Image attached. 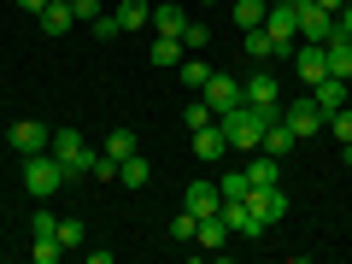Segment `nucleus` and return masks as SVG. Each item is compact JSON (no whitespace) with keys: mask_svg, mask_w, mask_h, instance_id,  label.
<instances>
[{"mask_svg":"<svg viewBox=\"0 0 352 264\" xmlns=\"http://www.w3.org/2000/svg\"><path fill=\"white\" fill-rule=\"evenodd\" d=\"M65 182H71V176L59 170V159H53V153H30V159H24V188L36 194V200H53Z\"/></svg>","mask_w":352,"mask_h":264,"instance_id":"1","label":"nucleus"},{"mask_svg":"<svg viewBox=\"0 0 352 264\" xmlns=\"http://www.w3.org/2000/svg\"><path fill=\"white\" fill-rule=\"evenodd\" d=\"M53 159H59V170L65 176H71V182H76V176H88V170H94V153H88V141L82 135H76V129H53Z\"/></svg>","mask_w":352,"mask_h":264,"instance_id":"2","label":"nucleus"},{"mask_svg":"<svg viewBox=\"0 0 352 264\" xmlns=\"http://www.w3.org/2000/svg\"><path fill=\"white\" fill-rule=\"evenodd\" d=\"M241 94H247V106H258L264 118H282V88L270 71H252L247 82H241Z\"/></svg>","mask_w":352,"mask_h":264,"instance_id":"3","label":"nucleus"},{"mask_svg":"<svg viewBox=\"0 0 352 264\" xmlns=\"http://www.w3.org/2000/svg\"><path fill=\"white\" fill-rule=\"evenodd\" d=\"M200 100L212 106L217 118H223V112H235V106H247V94H241V82H235V76L212 71V76H206V88H200Z\"/></svg>","mask_w":352,"mask_h":264,"instance_id":"4","label":"nucleus"},{"mask_svg":"<svg viewBox=\"0 0 352 264\" xmlns=\"http://www.w3.org/2000/svg\"><path fill=\"white\" fill-rule=\"evenodd\" d=\"M6 141H12V153H24V159H30V153H47L53 147V129L36 124V118H18V124L6 129Z\"/></svg>","mask_w":352,"mask_h":264,"instance_id":"5","label":"nucleus"},{"mask_svg":"<svg viewBox=\"0 0 352 264\" xmlns=\"http://www.w3.org/2000/svg\"><path fill=\"white\" fill-rule=\"evenodd\" d=\"M247 206L258 212V223H264V229H276L282 217H288V194H282V182H276V188H252V194H247Z\"/></svg>","mask_w":352,"mask_h":264,"instance_id":"6","label":"nucleus"},{"mask_svg":"<svg viewBox=\"0 0 352 264\" xmlns=\"http://www.w3.org/2000/svg\"><path fill=\"white\" fill-rule=\"evenodd\" d=\"M282 124H288L294 129V135H317V129H323L329 124V112H323V106H317V100H300V106H282Z\"/></svg>","mask_w":352,"mask_h":264,"instance_id":"7","label":"nucleus"},{"mask_svg":"<svg viewBox=\"0 0 352 264\" xmlns=\"http://www.w3.org/2000/svg\"><path fill=\"white\" fill-rule=\"evenodd\" d=\"M223 223H229V235H247V241H264V235H270L247 200H223Z\"/></svg>","mask_w":352,"mask_h":264,"instance_id":"8","label":"nucleus"},{"mask_svg":"<svg viewBox=\"0 0 352 264\" xmlns=\"http://www.w3.org/2000/svg\"><path fill=\"white\" fill-rule=\"evenodd\" d=\"M182 212H194V217L223 212V194H217V182H188V188H182Z\"/></svg>","mask_w":352,"mask_h":264,"instance_id":"9","label":"nucleus"},{"mask_svg":"<svg viewBox=\"0 0 352 264\" xmlns=\"http://www.w3.org/2000/svg\"><path fill=\"white\" fill-rule=\"evenodd\" d=\"M294 71H300L305 82H323V76H329V53H323V41H300V47H294Z\"/></svg>","mask_w":352,"mask_h":264,"instance_id":"10","label":"nucleus"},{"mask_svg":"<svg viewBox=\"0 0 352 264\" xmlns=\"http://www.w3.org/2000/svg\"><path fill=\"white\" fill-rule=\"evenodd\" d=\"M223 153H229V135H223V124H217V118H212V124H206V129H194V159L217 164V159H223Z\"/></svg>","mask_w":352,"mask_h":264,"instance_id":"11","label":"nucleus"},{"mask_svg":"<svg viewBox=\"0 0 352 264\" xmlns=\"http://www.w3.org/2000/svg\"><path fill=\"white\" fill-rule=\"evenodd\" d=\"M147 30H153V36H176V41H182V30H188V12H182L176 0H164V6H153Z\"/></svg>","mask_w":352,"mask_h":264,"instance_id":"12","label":"nucleus"},{"mask_svg":"<svg viewBox=\"0 0 352 264\" xmlns=\"http://www.w3.org/2000/svg\"><path fill=\"white\" fill-rule=\"evenodd\" d=\"M311 100L323 106V112H340V106L352 100V82L346 76H323V82H311Z\"/></svg>","mask_w":352,"mask_h":264,"instance_id":"13","label":"nucleus"},{"mask_svg":"<svg viewBox=\"0 0 352 264\" xmlns=\"http://www.w3.org/2000/svg\"><path fill=\"white\" fill-rule=\"evenodd\" d=\"M247 182H252V188H276V182H282V159H270V153H252V159H247Z\"/></svg>","mask_w":352,"mask_h":264,"instance_id":"14","label":"nucleus"},{"mask_svg":"<svg viewBox=\"0 0 352 264\" xmlns=\"http://www.w3.org/2000/svg\"><path fill=\"white\" fill-rule=\"evenodd\" d=\"M329 36H335V12L305 6V12H300V41H329Z\"/></svg>","mask_w":352,"mask_h":264,"instance_id":"15","label":"nucleus"},{"mask_svg":"<svg viewBox=\"0 0 352 264\" xmlns=\"http://www.w3.org/2000/svg\"><path fill=\"white\" fill-rule=\"evenodd\" d=\"M258 147L270 153V159H288V153L300 147V135H294V129H288V124L276 118V124H264V141H258Z\"/></svg>","mask_w":352,"mask_h":264,"instance_id":"16","label":"nucleus"},{"mask_svg":"<svg viewBox=\"0 0 352 264\" xmlns=\"http://www.w3.org/2000/svg\"><path fill=\"white\" fill-rule=\"evenodd\" d=\"M71 24H76V12H71V6H59V0H47V6L36 12V30H41V36H65Z\"/></svg>","mask_w":352,"mask_h":264,"instance_id":"17","label":"nucleus"},{"mask_svg":"<svg viewBox=\"0 0 352 264\" xmlns=\"http://www.w3.org/2000/svg\"><path fill=\"white\" fill-rule=\"evenodd\" d=\"M264 12H270V0H229V18H235L241 36H247V30H258Z\"/></svg>","mask_w":352,"mask_h":264,"instance_id":"18","label":"nucleus"},{"mask_svg":"<svg viewBox=\"0 0 352 264\" xmlns=\"http://www.w3.org/2000/svg\"><path fill=\"white\" fill-rule=\"evenodd\" d=\"M112 18H118V30H129V36H135V30H147L153 6H147V0H118V6H112Z\"/></svg>","mask_w":352,"mask_h":264,"instance_id":"19","label":"nucleus"},{"mask_svg":"<svg viewBox=\"0 0 352 264\" xmlns=\"http://www.w3.org/2000/svg\"><path fill=\"white\" fill-rule=\"evenodd\" d=\"M323 53H329V76H346V82H352V41L346 36H329Z\"/></svg>","mask_w":352,"mask_h":264,"instance_id":"20","label":"nucleus"},{"mask_svg":"<svg viewBox=\"0 0 352 264\" xmlns=\"http://www.w3.org/2000/svg\"><path fill=\"white\" fill-rule=\"evenodd\" d=\"M118 182H124L129 194H135V188H147V182H153V164L141 159V153H129V159L118 164Z\"/></svg>","mask_w":352,"mask_h":264,"instance_id":"21","label":"nucleus"},{"mask_svg":"<svg viewBox=\"0 0 352 264\" xmlns=\"http://www.w3.org/2000/svg\"><path fill=\"white\" fill-rule=\"evenodd\" d=\"M223 235H229L223 212H212V217H200V235H194V247H223Z\"/></svg>","mask_w":352,"mask_h":264,"instance_id":"22","label":"nucleus"},{"mask_svg":"<svg viewBox=\"0 0 352 264\" xmlns=\"http://www.w3.org/2000/svg\"><path fill=\"white\" fill-rule=\"evenodd\" d=\"M147 59H153V65H182V41H176V36H153Z\"/></svg>","mask_w":352,"mask_h":264,"instance_id":"23","label":"nucleus"},{"mask_svg":"<svg viewBox=\"0 0 352 264\" xmlns=\"http://www.w3.org/2000/svg\"><path fill=\"white\" fill-rule=\"evenodd\" d=\"M176 76H182V82H188L194 94H200V88H206V76H212V65H206V59H182V65H176Z\"/></svg>","mask_w":352,"mask_h":264,"instance_id":"24","label":"nucleus"},{"mask_svg":"<svg viewBox=\"0 0 352 264\" xmlns=\"http://www.w3.org/2000/svg\"><path fill=\"white\" fill-rule=\"evenodd\" d=\"M323 129H329V135L340 141V147H352V106H340V112H329V124H323Z\"/></svg>","mask_w":352,"mask_h":264,"instance_id":"25","label":"nucleus"},{"mask_svg":"<svg viewBox=\"0 0 352 264\" xmlns=\"http://www.w3.org/2000/svg\"><path fill=\"white\" fill-rule=\"evenodd\" d=\"M217 194H223V200H247V194H252V182H247V170H229L223 182H217Z\"/></svg>","mask_w":352,"mask_h":264,"instance_id":"26","label":"nucleus"},{"mask_svg":"<svg viewBox=\"0 0 352 264\" xmlns=\"http://www.w3.org/2000/svg\"><path fill=\"white\" fill-rule=\"evenodd\" d=\"M247 59H276V47H270V30H247Z\"/></svg>","mask_w":352,"mask_h":264,"instance_id":"27","label":"nucleus"},{"mask_svg":"<svg viewBox=\"0 0 352 264\" xmlns=\"http://www.w3.org/2000/svg\"><path fill=\"white\" fill-rule=\"evenodd\" d=\"M194 235H200V217H194V212H176V217H170V241H182V247H188Z\"/></svg>","mask_w":352,"mask_h":264,"instance_id":"28","label":"nucleus"},{"mask_svg":"<svg viewBox=\"0 0 352 264\" xmlns=\"http://www.w3.org/2000/svg\"><path fill=\"white\" fill-rule=\"evenodd\" d=\"M106 153H112V159L124 164L129 153H141V147H135V135H129V129H112V135H106Z\"/></svg>","mask_w":352,"mask_h":264,"instance_id":"29","label":"nucleus"},{"mask_svg":"<svg viewBox=\"0 0 352 264\" xmlns=\"http://www.w3.org/2000/svg\"><path fill=\"white\" fill-rule=\"evenodd\" d=\"M212 106H206V100H188V106H182V124H188V135H194V129H206V124H212Z\"/></svg>","mask_w":352,"mask_h":264,"instance_id":"30","label":"nucleus"},{"mask_svg":"<svg viewBox=\"0 0 352 264\" xmlns=\"http://www.w3.org/2000/svg\"><path fill=\"white\" fill-rule=\"evenodd\" d=\"M30 252H36V264H59V258H65L59 235H36V247H30Z\"/></svg>","mask_w":352,"mask_h":264,"instance_id":"31","label":"nucleus"},{"mask_svg":"<svg viewBox=\"0 0 352 264\" xmlns=\"http://www.w3.org/2000/svg\"><path fill=\"white\" fill-rule=\"evenodd\" d=\"M88 176H94V182H118V159L112 153H94V170Z\"/></svg>","mask_w":352,"mask_h":264,"instance_id":"32","label":"nucleus"},{"mask_svg":"<svg viewBox=\"0 0 352 264\" xmlns=\"http://www.w3.org/2000/svg\"><path fill=\"white\" fill-rule=\"evenodd\" d=\"M59 247H65V252L82 247V223H76V217H59Z\"/></svg>","mask_w":352,"mask_h":264,"instance_id":"33","label":"nucleus"},{"mask_svg":"<svg viewBox=\"0 0 352 264\" xmlns=\"http://www.w3.org/2000/svg\"><path fill=\"white\" fill-rule=\"evenodd\" d=\"M206 41H212V30H206V24H194V18H188V30H182V47H188V53H200Z\"/></svg>","mask_w":352,"mask_h":264,"instance_id":"34","label":"nucleus"},{"mask_svg":"<svg viewBox=\"0 0 352 264\" xmlns=\"http://www.w3.org/2000/svg\"><path fill=\"white\" fill-rule=\"evenodd\" d=\"M88 30H94V41H112V36H124V30H118V18H112V12H100V18H94V24H88Z\"/></svg>","mask_w":352,"mask_h":264,"instance_id":"35","label":"nucleus"},{"mask_svg":"<svg viewBox=\"0 0 352 264\" xmlns=\"http://www.w3.org/2000/svg\"><path fill=\"white\" fill-rule=\"evenodd\" d=\"M71 12H76V24H94L106 6H100V0H71Z\"/></svg>","mask_w":352,"mask_h":264,"instance_id":"36","label":"nucleus"},{"mask_svg":"<svg viewBox=\"0 0 352 264\" xmlns=\"http://www.w3.org/2000/svg\"><path fill=\"white\" fill-rule=\"evenodd\" d=\"M335 36H346V41H352V0H346V6L335 12Z\"/></svg>","mask_w":352,"mask_h":264,"instance_id":"37","label":"nucleus"},{"mask_svg":"<svg viewBox=\"0 0 352 264\" xmlns=\"http://www.w3.org/2000/svg\"><path fill=\"white\" fill-rule=\"evenodd\" d=\"M18 6H24V12H41V6H47V0H18Z\"/></svg>","mask_w":352,"mask_h":264,"instance_id":"38","label":"nucleus"},{"mask_svg":"<svg viewBox=\"0 0 352 264\" xmlns=\"http://www.w3.org/2000/svg\"><path fill=\"white\" fill-rule=\"evenodd\" d=\"M317 6H323V12H340V6H346V0H317Z\"/></svg>","mask_w":352,"mask_h":264,"instance_id":"39","label":"nucleus"},{"mask_svg":"<svg viewBox=\"0 0 352 264\" xmlns=\"http://www.w3.org/2000/svg\"><path fill=\"white\" fill-rule=\"evenodd\" d=\"M206 6H223V0H206Z\"/></svg>","mask_w":352,"mask_h":264,"instance_id":"40","label":"nucleus"},{"mask_svg":"<svg viewBox=\"0 0 352 264\" xmlns=\"http://www.w3.org/2000/svg\"><path fill=\"white\" fill-rule=\"evenodd\" d=\"M59 6H71V0H59Z\"/></svg>","mask_w":352,"mask_h":264,"instance_id":"41","label":"nucleus"}]
</instances>
